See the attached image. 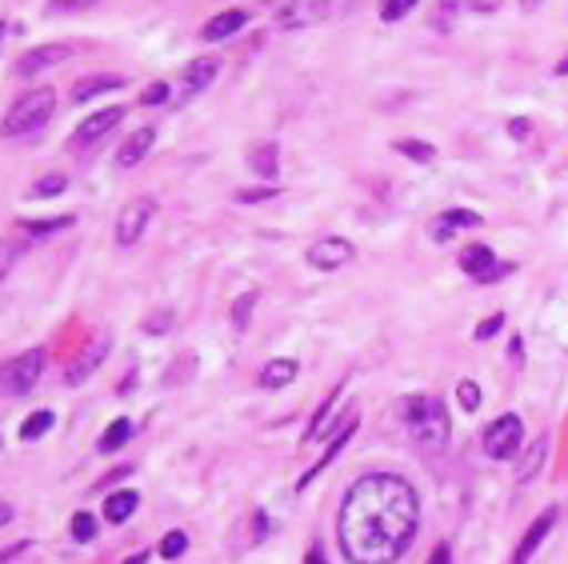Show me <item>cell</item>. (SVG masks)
<instances>
[{
  "label": "cell",
  "mask_w": 568,
  "mask_h": 564,
  "mask_svg": "<svg viewBox=\"0 0 568 564\" xmlns=\"http://www.w3.org/2000/svg\"><path fill=\"white\" fill-rule=\"evenodd\" d=\"M420 524L413 484L393 473H368L348 489L341 504V548L353 564H393Z\"/></svg>",
  "instance_id": "obj_1"
},
{
  "label": "cell",
  "mask_w": 568,
  "mask_h": 564,
  "mask_svg": "<svg viewBox=\"0 0 568 564\" xmlns=\"http://www.w3.org/2000/svg\"><path fill=\"white\" fill-rule=\"evenodd\" d=\"M400 421L408 424V436H413L420 449H445L448 444V413L437 396H405L400 401Z\"/></svg>",
  "instance_id": "obj_2"
},
{
  "label": "cell",
  "mask_w": 568,
  "mask_h": 564,
  "mask_svg": "<svg viewBox=\"0 0 568 564\" xmlns=\"http://www.w3.org/2000/svg\"><path fill=\"white\" fill-rule=\"evenodd\" d=\"M52 109H57V92H52V89L24 92L21 101L12 104L9 121H4V137H9V141H21V137L41 132L44 124L52 121Z\"/></svg>",
  "instance_id": "obj_3"
},
{
  "label": "cell",
  "mask_w": 568,
  "mask_h": 564,
  "mask_svg": "<svg viewBox=\"0 0 568 564\" xmlns=\"http://www.w3.org/2000/svg\"><path fill=\"white\" fill-rule=\"evenodd\" d=\"M520 441H525V424H520V416H500V421H493L485 429V453L493 456V461H508V456L517 453Z\"/></svg>",
  "instance_id": "obj_4"
},
{
  "label": "cell",
  "mask_w": 568,
  "mask_h": 564,
  "mask_svg": "<svg viewBox=\"0 0 568 564\" xmlns=\"http://www.w3.org/2000/svg\"><path fill=\"white\" fill-rule=\"evenodd\" d=\"M156 204L153 201H129L121 209V216H116V244H136L144 236V229H149V221H153Z\"/></svg>",
  "instance_id": "obj_5"
},
{
  "label": "cell",
  "mask_w": 568,
  "mask_h": 564,
  "mask_svg": "<svg viewBox=\"0 0 568 564\" xmlns=\"http://www.w3.org/2000/svg\"><path fill=\"white\" fill-rule=\"evenodd\" d=\"M44 369V349H29L24 356H17V361L9 364V376H4V384H9L12 396H29L32 384H37V376H41Z\"/></svg>",
  "instance_id": "obj_6"
},
{
  "label": "cell",
  "mask_w": 568,
  "mask_h": 564,
  "mask_svg": "<svg viewBox=\"0 0 568 564\" xmlns=\"http://www.w3.org/2000/svg\"><path fill=\"white\" fill-rule=\"evenodd\" d=\"M216 72H221V64H216L213 57H196V61H189L181 72V84H176V101H189V97H196L201 89H209V84L216 81Z\"/></svg>",
  "instance_id": "obj_7"
},
{
  "label": "cell",
  "mask_w": 568,
  "mask_h": 564,
  "mask_svg": "<svg viewBox=\"0 0 568 564\" xmlns=\"http://www.w3.org/2000/svg\"><path fill=\"white\" fill-rule=\"evenodd\" d=\"M124 109L121 104H112V109H101V112H92L89 121H81V129L72 132V149H89V144H97L104 137V132H112L116 124H121Z\"/></svg>",
  "instance_id": "obj_8"
},
{
  "label": "cell",
  "mask_w": 568,
  "mask_h": 564,
  "mask_svg": "<svg viewBox=\"0 0 568 564\" xmlns=\"http://www.w3.org/2000/svg\"><path fill=\"white\" fill-rule=\"evenodd\" d=\"M353 261V244L345 236H325V241H316L308 249V264L313 269H341V264Z\"/></svg>",
  "instance_id": "obj_9"
},
{
  "label": "cell",
  "mask_w": 568,
  "mask_h": 564,
  "mask_svg": "<svg viewBox=\"0 0 568 564\" xmlns=\"http://www.w3.org/2000/svg\"><path fill=\"white\" fill-rule=\"evenodd\" d=\"M109 356V333H97L92 336V344H89V353H81L77 361L69 364V373H64V381L69 384H81V381H89L97 369H101V361Z\"/></svg>",
  "instance_id": "obj_10"
},
{
  "label": "cell",
  "mask_w": 568,
  "mask_h": 564,
  "mask_svg": "<svg viewBox=\"0 0 568 564\" xmlns=\"http://www.w3.org/2000/svg\"><path fill=\"white\" fill-rule=\"evenodd\" d=\"M460 269L473 276V281H497L500 272V264H497V256L485 249V244H468L465 252H460Z\"/></svg>",
  "instance_id": "obj_11"
},
{
  "label": "cell",
  "mask_w": 568,
  "mask_h": 564,
  "mask_svg": "<svg viewBox=\"0 0 568 564\" xmlns=\"http://www.w3.org/2000/svg\"><path fill=\"white\" fill-rule=\"evenodd\" d=\"M552 521H557V508H545V513L532 521V528H528L525 536H520V544H517V556H513V564H528V556L537 553L540 548V541L548 536V528H552Z\"/></svg>",
  "instance_id": "obj_12"
},
{
  "label": "cell",
  "mask_w": 568,
  "mask_h": 564,
  "mask_svg": "<svg viewBox=\"0 0 568 564\" xmlns=\"http://www.w3.org/2000/svg\"><path fill=\"white\" fill-rule=\"evenodd\" d=\"M64 57H69V49H64V44H44V49H32V52H24L21 61H17V77H37L41 69L64 61Z\"/></svg>",
  "instance_id": "obj_13"
},
{
  "label": "cell",
  "mask_w": 568,
  "mask_h": 564,
  "mask_svg": "<svg viewBox=\"0 0 568 564\" xmlns=\"http://www.w3.org/2000/svg\"><path fill=\"white\" fill-rule=\"evenodd\" d=\"M156 132L153 129H136L129 137V141L121 144V152H116V169H132V164H141L144 157H149V149H153Z\"/></svg>",
  "instance_id": "obj_14"
},
{
  "label": "cell",
  "mask_w": 568,
  "mask_h": 564,
  "mask_svg": "<svg viewBox=\"0 0 568 564\" xmlns=\"http://www.w3.org/2000/svg\"><path fill=\"white\" fill-rule=\"evenodd\" d=\"M480 216L477 212H465V209H453V212H440L437 221H433V241H448L453 229H477Z\"/></svg>",
  "instance_id": "obj_15"
},
{
  "label": "cell",
  "mask_w": 568,
  "mask_h": 564,
  "mask_svg": "<svg viewBox=\"0 0 568 564\" xmlns=\"http://www.w3.org/2000/svg\"><path fill=\"white\" fill-rule=\"evenodd\" d=\"M244 21H248V12H244V9L216 12L213 21L204 24V41H224V37H233L236 29H244Z\"/></svg>",
  "instance_id": "obj_16"
},
{
  "label": "cell",
  "mask_w": 568,
  "mask_h": 564,
  "mask_svg": "<svg viewBox=\"0 0 568 564\" xmlns=\"http://www.w3.org/2000/svg\"><path fill=\"white\" fill-rule=\"evenodd\" d=\"M136 504H141V496L132 493V489H124V493H112L109 501H104V516H109L112 524H124L132 513H136Z\"/></svg>",
  "instance_id": "obj_17"
},
{
  "label": "cell",
  "mask_w": 568,
  "mask_h": 564,
  "mask_svg": "<svg viewBox=\"0 0 568 564\" xmlns=\"http://www.w3.org/2000/svg\"><path fill=\"white\" fill-rule=\"evenodd\" d=\"M293 376H296V361H268L261 373V384L264 389H284Z\"/></svg>",
  "instance_id": "obj_18"
},
{
  "label": "cell",
  "mask_w": 568,
  "mask_h": 564,
  "mask_svg": "<svg viewBox=\"0 0 568 564\" xmlns=\"http://www.w3.org/2000/svg\"><path fill=\"white\" fill-rule=\"evenodd\" d=\"M121 77H92V81H84V84H77L72 89V97H77V104H84V101H92L97 92H104V89H121Z\"/></svg>",
  "instance_id": "obj_19"
},
{
  "label": "cell",
  "mask_w": 568,
  "mask_h": 564,
  "mask_svg": "<svg viewBox=\"0 0 568 564\" xmlns=\"http://www.w3.org/2000/svg\"><path fill=\"white\" fill-rule=\"evenodd\" d=\"M253 172L256 177H276V144L264 141L253 149Z\"/></svg>",
  "instance_id": "obj_20"
},
{
  "label": "cell",
  "mask_w": 568,
  "mask_h": 564,
  "mask_svg": "<svg viewBox=\"0 0 568 564\" xmlns=\"http://www.w3.org/2000/svg\"><path fill=\"white\" fill-rule=\"evenodd\" d=\"M129 436H132V421H112V429L101 436V453H116Z\"/></svg>",
  "instance_id": "obj_21"
},
{
  "label": "cell",
  "mask_w": 568,
  "mask_h": 564,
  "mask_svg": "<svg viewBox=\"0 0 568 564\" xmlns=\"http://www.w3.org/2000/svg\"><path fill=\"white\" fill-rule=\"evenodd\" d=\"M52 429V413L44 409V413H32L29 421L21 424V441H37V436H44Z\"/></svg>",
  "instance_id": "obj_22"
},
{
  "label": "cell",
  "mask_w": 568,
  "mask_h": 564,
  "mask_svg": "<svg viewBox=\"0 0 568 564\" xmlns=\"http://www.w3.org/2000/svg\"><path fill=\"white\" fill-rule=\"evenodd\" d=\"M457 401H460V409H465V413H477V409H480V389L473 381H460L457 384Z\"/></svg>",
  "instance_id": "obj_23"
},
{
  "label": "cell",
  "mask_w": 568,
  "mask_h": 564,
  "mask_svg": "<svg viewBox=\"0 0 568 564\" xmlns=\"http://www.w3.org/2000/svg\"><path fill=\"white\" fill-rule=\"evenodd\" d=\"M184 548H189V536H184V533H169L161 541V556H169V561H176Z\"/></svg>",
  "instance_id": "obj_24"
},
{
  "label": "cell",
  "mask_w": 568,
  "mask_h": 564,
  "mask_svg": "<svg viewBox=\"0 0 568 564\" xmlns=\"http://www.w3.org/2000/svg\"><path fill=\"white\" fill-rule=\"evenodd\" d=\"M413 9H416L413 0H388V4H381V17H385V21H400V17H408Z\"/></svg>",
  "instance_id": "obj_25"
},
{
  "label": "cell",
  "mask_w": 568,
  "mask_h": 564,
  "mask_svg": "<svg viewBox=\"0 0 568 564\" xmlns=\"http://www.w3.org/2000/svg\"><path fill=\"white\" fill-rule=\"evenodd\" d=\"M72 536H77V541H92V536H97V524H92L89 513L72 516Z\"/></svg>",
  "instance_id": "obj_26"
},
{
  "label": "cell",
  "mask_w": 568,
  "mask_h": 564,
  "mask_svg": "<svg viewBox=\"0 0 568 564\" xmlns=\"http://www.w3.org/2000/svg\"><path fill=\"white\" fill-rule=\"evenodd\" d=\"M540 456H545V441H537V444H532V453H528V464H525V469H520V473H517V481H528V476L537 473V469H540Z\"/></svg>",
  "instance_id": "obj_27"
},
{
  "label": "cell",
  "mask_w": 568,
  "mask_h": 564,
  "mask_svg": "<svg viewBox=\"0 0 568 564\" xmlns=\"http://www.w3.org/2000/svg\"><path fill=\"white\" fill-rule=\"evenodd\" d=\"M69 224H72V216H57V221H29L24 229L37 232V236H44V232H52V229H69Z\"/></svg>",
  "instance_id": "obj_28"
},
{
  "label": "cell",
  "mask_w": 568,
  "mask_h": 564,
  "mask_svg": "<svg viewBox=\"0 0 568 564\" xmlns=\"http://www.w3.org/2000/svg\"><path fill=\"white\" fill-rule=\"evenodd\" d=\"M64 189V177H44V181L32 184V197H52V192Z\"/></svg>",
  "instance_id": "obj_29"
},
{
  "label": "cell",
  "mask_w": 568,
  "mask_h": 564,
  "mask_svg": "<svg viewBox=\"0 0 568 564\" xmlns=\"http://www.w3.org/2000/svg\"><path fill=\"white\" fill-rule=\"evenodd\" d=\"M164 97H169V84H149L144 89V104H161Z\"/></svg>",
  "instance_id": "obj_30"
},
{
  "label": "cell",
  "mask_w": 568,
  "mask_h": 564,
  "mask_svg": "<svg viewBox=\"0 0 568 564\" xmlns=\"http://www.w3.org/2000/svg\"><path fill=\"white\" fill-rule=\"evenodd\" d=\"M396 149L416 157V161H433V149H425V144H396Z\"/></svg>",
  "instance_id": "obj_31"
},
{
  "label": "cell",
  "mask_w": 568,
  "mask_h": 564,
  "mask_svg": "<svg viewBox=\"0 0 568 564\" xmlns=\"http://www.w3.org/2000/svg\"><path fill=\"white\" fill-rule=\"evenodd\" d=\"M248 309H253V296H244V304H236V309H233V316H236V324H241V329L248 324Z\"/></svg>",
  "instance_id": "obj_32"
},
{
  "label": "cell",
  "mask_w": 568,
  "mask_h": 564,
  "mask_svg": "<svg viewBox=\"0 0 568 564\" xmlns=\"http://www.w3.org/2000/svg\"><path fill=\"white\" fill-rule=\"evenodd\" d=\"M497 329H500V316H493V321H485V324H480V329H477V336H480V341H488V336L497 333Z\"/></svg>",
  "instance_id": "obj_33"
},
{
  "label": "cell",
  "mask_w": 568,
  "mask_h": 564,
  "mask_svg": "<svg viewBox=\"0 0 568 564\" xmlns=\"http://www.w3.org/2000/svg\"><path fill=\"white\" fill-rule=\"evenodd\" d=\"M144 561H149V553H136L132 561H124V564H144Z\"/></svg>",
  "instance_id": "obj_34"
},
{
  "label": "cell",
  "mask_w": 568,
  "mask_h": 564,
  "mask_svg": "<svg viewBox=\"0 0 568 564\" xmlns=\"http://www.w3.org/2000/svg\"><path fill=\"white\" fill-rule=\"evenodd\" d=\"M557 77H568V57H565V61L557 64Z\"/></svg>",
  "instance_id": "obj_35"
},
{
  "label": "cell",
  "mask_w": 568,
  "mask_h": 564,
  "mask_svg": "<svg viewBox=\"0 0 568 564\" xmlns=\"http://www.w3.org/2000/svg\"><path fill=\"white\" fill-rule=\"evenodd\" d=\"M437 564H448V548H440L437 553Z\"/></svg>",
  "instance_id": "obj_36"
},
{
  "label": "cell",
  "mask_w": 568,
  "mask_h": 564,
  "mask_svg": "<svg viewBox=\"0 0 568 564\" xmlns=\"http://www.w3.org/2000/svg\"><path fill=\"white\" fill-rule=\"evenodd\" d=\"M313 564H321V561H313Z\"/></svg>",
  "instance_id": "obj_37"
}]
</instances>
